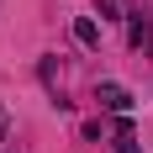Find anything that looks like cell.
<instances>
[{
	"mask_svg": "<svg viewBox=\"0 0 153 153\" xmlns=\"http://www.w3.org/2000/svg\"><path fill=\"white\" fill-rule=\"evenodd\" d=\"M95 100H100L106 111H132V95H127L122 85H111V79L100 85V90H95Z\"/></svg>",
	"mask_w": 153,
	"mask_h": 153,
	"instance_id": "6da1fadb",
	"label": "cell"
},
{
	"mask_svg": "<svg viewBox=\"0 0 153 153\" xmlns=\"http://www.w3.org/2000/svg\"><path fill=\"white\" fill-rule=\"evenodd\" d=\"M74 37H79L85 48H100V27H95L90 16H79V21H74Z\"/></svg>",
	"mask_w": 153,
	"mask_h": 153,
	"instance_id": "7a4b0ae2",
	"label": "cell"
},
{
	"mask_svg": "<svg viewBox=\"0 0 153 153\" xmlns=\"http://www.w3.org/2000/svg\"><path fill=\"white\" fill-rule=\"evenodd\" d=\"M0 143H5V111H0Z\"/></svg>",
	"mask_w": 153,
	"mask_h": 153,
	"instance_id": "3957f363",
	"label": "cell"
}]
</instances>
